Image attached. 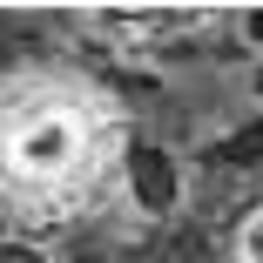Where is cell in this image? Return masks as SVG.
Listing matches in <instances>:
<instances>
[{
    "label": "cell",
    "mask_w": 263,
    "mask_h": 263,
    "mask_svg": "<svg viewBox=\"0 0 263 263\" xmlns=\"http://www.w3.org/2000/svg\"><path fill=\"white\" fill-rule=\"evenodd\" d=\"M81 155H88V122L68 101H21L0 128V169L34 189L68 182L81 169Z\"/></svg>",
    "instance_id": "obj_1"
},
{
    "label": "cell",
    "mask_w": 263,
    "mask_h": 263,
    "mask_svg": "<svg viewBox=\"0 0 263 263\" xmlns=\"http://www.w3.org/2000/svg\"><path fill=\"white\" fill-rule=\"evenodd\" d=\"M236 250H243V263H263V209L243 223V243H236Z\"/></svg>",
    "instance_id": "obj_2"
},
{
    "label": "cell",
    "mask_w": 263,
    "mask_h": 263,
    "mask_svg": "<svg viewBox=\"0 0 263 263\" xmlns=\"http://www.w3.org/2000/svg\"><path fill=\"white\" fill-rule=\"evenodd\" d=\"M0 263H47L34 243H0Z\"/></svg>",
    "instance_id": "obj_3"
}]
</instances>
